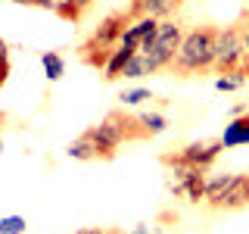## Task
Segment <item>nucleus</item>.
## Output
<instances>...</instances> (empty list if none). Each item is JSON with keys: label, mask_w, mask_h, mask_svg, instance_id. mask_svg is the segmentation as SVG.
Returning a JSON list of instances; mask_svg holds the SVG:
<instances>
[{"label": "nucleus", "mask_w": 249, "mask_h": 234, "mask_svg": "<svg viewBox=\"0 0 249 234\" xmlns=\"http://www.w3.org/2000/svg\"><path fill=\"white\" fill-rule=\"evenodd\" d=\"M215 41H218V28L215 25H199L190 28L184 35L181 47H178V57L171 62L178 75H199L215 69Z\"/></svg>", "instance_id": "obj_1"}, {"label": "nucleus", "mask_w": 249, "mask_h": 234, "mask_svg": "<svg viewBox=\"0 0 249 234\" xmlns=\"http://www.w3.org/2000/svg\"><path fill=\"white\" fill-rule=\"evenodd\" d=\"M131 19H134L131 13H109L103 19V25L81 44V59L88 62L90 69H106V62L112 57V50L119 47L124 28L131 25Z\"/></svg>", "instance_id": "obj_2"}, {"label": "nucleus", "mask_w": 249, "mask_h": 234, "mask_svg": "<svg viewBox=\"0 0 249 234\" xmlns=\"http://www.w3.org/2000/svg\"><path fill=\"white\" fill-rule=\"evenodd\" d=\"M88 135L93 137V144H97L100 159H112L115 150H119L124 140L146 137V135H143V128H140V122H137V119H128L122 109H112V113H109L100 125L88 128Z\"/></svg>", "instance_id": "obj_3"}, {"label": "nucleus", "mask_w": 249, "mask_h": 234, "mask_svg": "<svg viewBox=\"0 0 249 234\" xmlns=\"http://www.w3.org/2000/svg\"><path fill=\"white\" fill-rule=\"evenodd\" d=\"M162 166L171 169V175H168V191L171 194H181V197H187L190 203L206 200V169L190 166L181 156H162Z\"/></svg>", "instance_id": "obj_4"}, {"label": "nucleus", "mask_w": 249, "mask_h": 234, "mask_svg": "<svg viewBox=\"0 0 249 234\" xmlns=\"http://www.w3.org/2000/svg\"><path fill=\"white\" fill-rule=\"evenodd\" d=\"M181 41H184V28L178 25L175 19L159 22V31H156L150 50H146V69H150V75L159 72V69H168L171 62H175ZM140 53H143V50H140Z\"/></svg>", "instance_id": "obj_5"}, {"label": "nucleus", "mask_w": 249, "mask_h": 234, "mask_svg": "<svg viewBox=\"0 0 249 234\" xmlns=\"http://www.w3.org/2000/svg\"><path fill=\"white\" fill-rule=\"evenodd\" d=\"M243 62H246V47H243V28L228 25V28H218V41H215V69L218 72H243Z\"/></svg>", "instance_id": "obj_6"}, {"label": "nucleus", "mask_w": 249, "mask_h": 234, "mask_svg": "<svg viewBox=\"0 0 249 234\" xmlns=\"http://www.w3.org/2000/svg\"><path fill=\"white\" fill-rule=\"evenodd\" d=\"M156 31H159V19H153V16H134L131 19V25L124 28L122 41L119 44H128V47H137V50H150Z\"/></svg>", "instance_id": "obj_7"}, {"label": "nucleus", "mask_w": 249, "mask_h": 234, "mask_svg": "<svg viewBox=\"0 0 249 234\" xmlns=\"http://www.w3.org/2000/svg\"><path fill=\"white\" fill-rule=\"evenodd\" d=\"M221 150H224L221 137H215V140H193V144H187L178 156H181L184 162H190V166L206 169L209 162H215V159H218V153H221Z\"/></svg>", "instance_id": "obj_8"}, {"label": "nucleus", "mask_w": 249, "mask_h": 234, "mask_svg": "<svg viewBox=\"0 0 249 234\" xmlns=\"http://www.w3.org/2000/svg\"><path fill=\"white\" fill-rule=\"evenodd\" d=\"M224 150H233V147H246L249 144V113L237 116L224 125V135H221Z\"/></svg>", "instance_id": "obj_9"}, {"label": "nucleus", "mask_w": 249, "mask_h": 234, "mask_svg": "<svg viewBox=\"0 0 249 234\" xmlns=\"http://www.w3.org/2000/svg\"><path fill=\"white\" fill-rule=\"evenodd\" d=\"M181 0H134L131 3V16H153V19H162V16L178 13Z\"/></svg>", "instance_id": "obj_10"}, {"label": "nucleus", "mask_w": 249, "mask_h": 234, "mask_svg": "<svg viewBox=\"0 0 249 234\" xmlns=\"http://www.w3.org/2000/svg\"><path fill=\"white\" fill-rule=\"evenodd\" d=\"M233 172H221V175H206V200H209V206H221V200H224V194L231 191V184H233Z\"/></svg>", "instance_id": "obj_11"}, {"label": "nucleus", "mask_w": 249, "mask_h": 234, "mask_svg": "<svg viewBox=\"0 0 249 234\" xmlns=\"http://www.w3.org/2000/svg\"><path fill=\"white\" fill-rule=\"evenodd\" d=\"M243 206H249V175H237L218 209H243Z\"/></svg>", "instance_id": "obj_12"}, {"label": "nucleus", "mask_w": 249, "mask_h": 234, "mask_svg": "<svg viewBox=\"0 0 249 234\" xmlns=\"http://www.w3.org/2000/svg\"><path fill=\"white\" fill-rule=\"evenodd\" d=\"M137 53V47H128V44H119L112 50V57H109V62H106V69H103V78L106 81H115V78H122V72H124V66L131 62V57Z\"/></svg>", "instance_id": "obj_13"}, {"label": "nucleus", "mask_w": 249, "mask_h": 234, "mask_svg": "<svg viewBox=\"0 0 249 234\" xmlns=\"http://www.w3.org/2000/svg\"><path fill=\"white\" fill-rule=\"evenodd\" d=\"M35 6H41V10H50V13H56L59 19H69V22H75V19H81V6L75 3V0H35Z\"/></svg>", "instance_id": "obj_14"}, {"label": "nucleus", "mask_w": 249, "mask_h": 234, "mask_svg": "<svg viewBox=\"0 0 249 234\" xmlns=\"http://www.w3.org/2000/svg\"><path fill=\"white\" fill-rule=\"evenodd\" d=\"M69 156H72V159H100V153H97V144H93V137L88 135V131H84L81 137H75L72 144H69V150H66Z\"/></svg>", "instance_id": "obj_15"}, {"label": "nucleus", "mask_w": 249, "mask_h": 234, "mask_svg": "<svg viewBox=\"0 0 249 234\" xmlns=\"http://www.w3.org/2000/svg\"><path fill=\"white\" fill-rule=\"evenodd\" d=\"M41 66H44V72H47V81H59V78L66 75V62H62V57H59L56 50L41 53Z\"/></svg>", "instance_id": "obj_16"}, {"label": "nucleus", "mask_w": 249, "mask_h": 234, "mask_svg": "<svg viewBox=\"0 0 249 234\" xmlns=\"http://www.w3.org/2000/svg\"><path fill=\"white\" fill-rule=\"evenodd\" d=\"M137 122H140V128H143V135L146 137H153V135H162L165 131V116H159V113H143V116H137Z\"/></svg>", "instance_id": "obj_17"}, {"label": "nucleus", "mask_w": 249, "mask_h": 234, "mask_svg": "<svg viewBox=\"0 0 249 234\" xmlns=\"http://www.w3.org/2000/svg\"><path fill=\"white\" fill-rule=\"evenodd\" d=\"M243 81H246V72H224L221 78H215V91H237V88H243Z\"/></svg>", "instance_id": "obj_18"}, {"label": "nucleus", "mask_w": 249, "mask_h": 234, "mask_svg": "<svg viewBox=\"0 0 249 234\" xmlns=\"http://www.w3.org/2000/svg\"><path fill=\"white\" fill-rule=\"evenodd\" d=\"M124 78H143V75H150V69H146V53H134L131 57V62L124 66V72H122Z\"/></svg>", "instance_id": "obj_19"}, {"label": "nucleus", "mask_w": 249, "mask_h": 234, "mask_svg": "<svg viewBox=\"0 0 249 234\" xmlns=\"http://www.w3.org/2000/svg\"><path fill=\"white\" fill-rule=\"evenodd\" d=\"M28 222L25 215H3L0 218V234H25Z\"/></svg>", "instance_id": "obj_20"}, {"label": "nucleus", "mask_w": 249, "mask_h": 234, "mask_svg": "<svg viewBox=\"0 0 249 234\" xmlns=\"http://www.w3.org/2000/svg\"><path fill=\"white\" fill-rule=\"evenodd\" d=\"M119 100L124 106H137V103H143V100H153V94H150V88H131V91H124Z\"/></svg>", "instance_id": "obj_21"}, {"label": "nucleus", "mask_w": 249, "mask_h": 234, "mask_svg": "<svg viewBox=\"0 0 249 234\" xmlns=\"http://www.w3.org/2000/svg\"><path fill=\"white\" fill-rule=\"evenodd\" d=\"M240 28H243V47H246V62H243V72L249 75V13L240 19Z\"/></svg>", "instance_id": "obj_22"}, {"label": "nucleus", "mask_w": 249, "mask_h": 234, "mask_svg": "<svg viewBox=\"0 0 249 234\" xmlns=\"http://www.w3.org/2000/svg\"><path fill=\"white\" fill-rule=\"evenodd\" d=\"M131 234H159V228H153V231H150V225H146V222H140V225H137V228L131 231Z\"/></svg>", "instance_id": "obj_23"}, {"label": "nucleus", "mask_w": 249, "mask_h": 234, "mask_svg": "<svg viewBox=\"0 0 249 234\" xmlns=\"http://www.w3.org/2000/svg\"><path fill=\"white\" fill-rule=\"evenodd\" d=\"M78 234H122V231H103V228H81V231H78Z\"/></svg>", "instance_id": "obj_24"}, {"label": "nucleus", "mask_w": 249, "mask_h": 234, "mask_svg": "<svg viewBox=\"0 0 249 234\" xmlns=\"http://www.w3.org/2000/svg\"><path fill=\"white\" fill-rule=\"evenodd\" d=\"M3 62H10V50H6V41L0 38V66H3Z\"/></svg>", "instance_id": "obj_25"}, {"label": "nucleus", "mask_w": 249, "mask_h": 234, "mask_svg": "<svg viewBox=\"0 0 249 234\" xmlns=\"http://www.w3.org/2000/svg\"><path fill=\"white\" fill-rule=\"evenodd\" d=\"M6 75H10V62H3V66H0V88L6 84Z\"/></svg>", "instance_id": "obj_26"}, {"label": "nucleus", "mask_w": 249, "mask_h": 234, "mask_svg": "<svg viewBox=\"0 0 249 234\" xmlns=\"http://www.w3.org/2000/svg\"><path fill=\"white\" fill-rule=\"evenodd\" d=\"M75 3H78V6H81V10H88V6L93 3V0H75Z\"/></svg>", "instance_id": "obj_27"}, {"label": "nucleus", "mask_w": 249, "mask_h": 234, "mask_svg": "<svg viewBox=\"0 0 249 234\" xmlns=\"http://www.w3.org/2000/svg\"><path fill=\"white\" fill-rule=\"evenodd\" d=\"M10 3H22V6H35V0H10Z\"/></svg>", "instance_id": "obj_28"}, {"label": "nucleus", "mask_w": 249, "mask_h": 234, "mask_svg": "<svg viewBox=\"0 0 249 234\" xmlns=\"http://www.w3.org/2000/svg\"><path fill=\"white\" fill-rule=\"evenodd\" d=\"M0 150H3V140H0Z\"/></svg>", "instance_id": "obj_29"}, {"label": "nucleus", "mask_w": 249, "mask_h": 234, "mask_svg": "<svg viewBox=\"0 0 249 234\" xmlns=\"http://www.w3.org/2000/svg\"><path fill=\"white\" fill-rule=\"evenodd\" d=\"M0 119H3V116H0Z\"/></svg>", "instance_id": "obj_30"}]
</instances>
